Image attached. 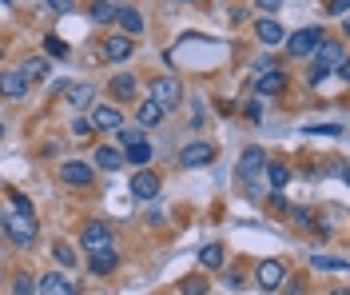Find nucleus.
<instances>
[{"label":"nucleus","instance_id":"obj_1","mask_svg":"<svg viewBox=\"0 0 350 295\" xmlns=\"http://www.w3.org/2000/svg\"><path fill=\"white\" fill-rule=\"evenodd\" d=\"M4 235L16 244V248H32L36 244V235H40V227H36V216H8L4 220Z\"/></svg>","mask_w":350,"mask_h":295},{"label":"nucleus","instance_id":"obj_2","mask_svg":"<svg viewBox=\"0 0 350 295\" xmlns=\"http://www.w3.org/2000/svg\"><path fill=\"white\" fill-rule=\"evenodd\" d=\"M148 100H155L163 112H172V108H179V100H183V84H179L175 76H155Z\"/></svg>","mask_w":350,"mask_h":295},{"label":"nucleus","instance_id":"obj_3","mask_svg":"<svg viewBox=\"0 0 350 295\" xmlns=\"http://www.w3.org/2000/svg\"><path fill=\"white\" fill-rule=\"evenodd\" d=\"M323 40H327V32H323V28H299V32H291V36H286L283 44H286V52L299 60V56H310Z\"/></svg>","mask_w":350,"mask_h":295},{"label":"nucleus","instance_id":"obj_4","mask_svg":"<svg viewBox=\"0 0 350 295\" xmlns=\"http://www.w3.org/2000/svg\"><path fill=\"white\" fill-rule=\"evenodd\" d=\"M215 144H207V140H191V144H183L179 148V168H207V164H215Z\"/></svg>","mask_w":350,"mask_h":295},{"label":"nucleus","instance_id":"obj_5","mask_svg":"<svg viewBox=\"0 0 350 295\" xmlns=\"http://www.w3.org/2000/svg\"><path fill=\"white\" fill-rule=\"evenodd\" d=\"M60 180H64L68 188H88V183L96 180V168L84 164V159H64V164H60Z\"/></svg>","mask_w":350,"mask_h":295},{"label":"nucleus","instance_id":"obj_6","mask_svg":"<svg viewBox=\"0 0 350 295\" xmlns=\"http://www.w3.org/2000/svg\"><path fill=\"white\" fill-rule=\"evenodd\" d=\"M159 176H155L152 168H139L135 176H131V200H155L159 196Z\"/></svg>","mask_w":350,"mask_h":295},{"label":"nucleus","instance_id":"obj_7","mask_svg":"<svg viewBox=\"0 0 350 295\" xmlns=\"http://www.w3.org/2000/svg\"><path fill=\"white\" fill-rule=\"evenodd\" d=\"M283 279H286L283 259H262L259 268H255V283H259L262 292H275V287H279Z\"/></svg>","mask_w":350,"mask_h":295},{"label":"nucleus","instance_id":"obj_8","mask_svg":"<svg viewBox=\"0 0 350 295\" xmlns=\"http://www.w3.org/2000/svg\"><path fill=\"white\" fill-rule=\"evenodd\" d=\"M88 124H92V132H116V128H124V116L108 108V104H96L92 116H88Z\"/></svg>","mask_w":350,"mask_h":295},{"label":"nucleus","instance_id":"obj_9","mask_svg":"<svg viewBox=\"0 0 350 295\" xmlns=\"http://www.w3.org/2000/svg\"><path fill=\"white\" fill-rule=\"evenodd\" d=\"M80 244H84L88 255H92V251L111 248V227H108V224H88L84 231H80Z\"/></svg>","mask_w":350,"mask_h":295},{"label":"nucleus","instance_id":"obj_10","mask_svg":"<svg viewBox=\"0 0 350 295\" xmlns=\"http://www.w3.org/2000/svg\"><path fill=\"white\" fill-rule=\"evenodd\" d=\"M0 96H4V100L28 96V80L21 76V68H0Z\"/></svg>","mask_w":350,"mask_h":295},{"label":"nucleus","instance_id":"obj_11","mask_svg":"<svg viewBox=\"0 0 350 295\" xmlns=\"http://www.w3.org/2000/svg\"><path fill=\"white\" fill-rule=\"evenodd\" d=\"M131 48H135V40L131 36H124V32H111L108 40H104V60H111V64H124L131 56Z\"/></svg>","mask_w":350,"mask_h":295},{"label":"nucleus","instance_id":"obj_12","mask_svg":"<svg viewBox=\"0 0 350 295\" xmlns=\"http://www.w3.org/2000/svg\"><path fill=\"white\" fill-rule=\"evenodd\" d=\"M255 36H259V44H262V48H279V44L286 40L283 24H279V21H271V16L255 21Z\"/></svg>","mask_w":350,"mask_h":295},{"label":"nucleus","instance_id":"obj_13","mask_svg":"<svg viewBox=\"0 0 350 295\" xmlns=\"http://www.w3.org/2000/svg\"><path fill=\"white\" fill-rule=\"evenodd\" d=\"M116 268H120V251L104 248V251H92L88 255V272L92 275H111Z\"/></svg>","mask_w":350,"mask_h":295},{"label":"nucleus","instance_id":"obj_14","mask_svg":"<svg viewBox=\"0 0 350 295\" xmlns=\"http://www.w3.org/2000/svg\"><path fill=\"white\" fill-rule=\"evenodd\" d=\"M255 92L259 96H279V92H286V72H279V68L259 72L255 76Z\"/></svg>","mask_w":350,"mask_h":295},{"label":"nucleus","instance_id":"obj_15","mask_svg":"<svg viewBox=\"0 0 350 295\" xmlns=\"http://www.w3.org/2000/svg\"><path fill=\"white\" fill-rule=\"evenodd\" d=\"M314 56H319V60H314V68H323V72H334V64H338V60H347L338 40H323V44L314 48Z\"/></svg>","mask_w":350,"mask_h":295},{"label":"nucleus","instance_id":"obj_16","mask_svg":"<svg viewBox=\"0 0 350 295\" xmlns=\"http://www.w3.org/2000/svg\"><path fill=\"white\" fill-rule=\"evenodd\" d=\"M116 24L124 28V36H139V32H144V16H139V8H131V4H120V8H116Z\"/></svg>","mask_w":350,"mask_h":295},{"label":"nucleus","instance_id":"obj_17","mask_svg":"<svg viewBox=\"0 0 350 295\" xmlns=\"http://www.w3.org/2000/svg\"><path fill=\"white\" fill-rule=\"evenodd\" d=\"M36 295H72V283H68V275L48 272L36 279Z\"/></svg>","mask_w":350,"mask_h":295},{"label":"nucleus","instance_id":"obj_18","mask_svg":"<svg viewBox=\"0 0 350 295\" xmlns=\"http://www.w3.org/2000/svg\"><path fill=\"white\" fill-rule=\"evenodd\" d=\"M108 92L116 96V100H135V92H139V80H135L131 72H116V76H111V84H108Z\"/></svg>","mask_w":350,"mask_h":295},{"label":"nucleus","instance_id":"obj_19","mask_svg":"<svg viewBox=\"0 0 350 295\" xmlns=\"http://www.w3.org/2000/svg\"><path fill=\"white\" fill-rule=\"evenodd\" d=\"M92 168H100V172H120V168H124V152H120V148H96V152H92Z\"/></svg>","mask_w":350,"mask_h":295},{"label":"nucleus","instance_id":"obj_20","mask_svg":"<svg viewBox=\"0 0 350 295\" xmlns=\"http://www.w3.org/2000/svg\"><path fill=\"white\" fill-rule=\"evenodd\" d=\"M21 76L28 80V84H32V80H44V76H48V56H36V52H32V56H24Z\"/></svg>","mask_w":350,"mask_h":295},{"label":"nucleus","instance_id":"obj_21","mask_svg":"<svg viewBox=\"0 0 350 295\" xmlns=\"http://www.w3.org/2000/svg\"><path fill=\"white\" fill-rule=\"evenodd\" d=\"M68 104L72 108H92L96 104V84H72L68 88Z\"/></svg>","mask_w":350,"mask_h":295},{"label":"nucleus","instance_id":"obj_22","mask_svg":"<svg viewBox=\"0 0 350 295\" xmlns=\"http://www.w3.org/2000/svg\"><path fill=\"white\" fill-rule=\"evenodd\" d=\"M239 168H243V176H255V172H262V168H267V152H262V148H243Z\"/></svg>","mask_w":350,"mask_h":295},{"label":"nucleus","instance_id":"obj_23","mask_svg":"<svg viewBox=\"0 0 350 295\" xmlns=\"http://www.w3.org/2000/svg\"><path fill=\"white\" fill-rule=\"evenodd\" d=\"M163 116H167V112H163V108H159L155 100H144V104L135 108V120H139V128H152V124H159Z\"/></svg>","mask_w":350,"mask_h":295},{"label":"nucleus","instance_id":"obj_24","mask_svg":"<svg viewBox=\"0 0 350 295\" xmlns=\"http://www.w3.org/2000/svg\"><path fill=\"white\" fill-rule=\"evenodd\" d=\"M223 259H227V255H223L219 244H207V248L199 251V268H203V272H219V268H223Z\"/></svg>","mask_w":350,"mask_h":295},{"label":"nucleus","instance_id":"obj_25","mask_svg":"<svg viewBox=\"0 0 350 295\" xmlns=\"http://www.w3.org/2000/svg\"><path fill=\"white\" fill-rule=\"evenodd\" d=\"M262 172H267V180H271V188H275V192H283L286 183H291V168H286V164H267Z\"/></svg>","mask_w":350,"mask_h":295},{"label":"nucleus","instance_id":"obj_26","mask_svg":"<svg viewBox=\"0 0 350 295\" xmlns=\"http://www.w3.org/2000/svg\"><path fill=\"white\" fill-rule=\"evenodd\" d=\"M116 8H120V4H111V0H92V21L96 24H116Z\"/></svg>","mask_w":350,"mask_h":295},{"label":"nucleus","instance_id":"obj_27","mask_svg":"<svg viewBox=\"0 0 350 295\" xmlns=\"http://www.w3.org/2000/svg\"><path fill=\"white\" fill-rule=\"evenodd\" d=\"M152 159V148H148V140L144 144H131V148H124V164H135V168H144Z\"/></svg>","mask_w":350,"mask_h":295},{"label":"nucleus","instance_id":"obj_28","mask_svg":"<svg viewBox=\"0 0 350 295\" xmlns=\"http://www.w3.org/2000/svg\"><path fill=\"white\" fill-rule=\"evenodd\" d=\"M52 259H56L60 268H68V272H72V268H76V248L60 240V244H52Z\"/></svg>","mask_w":350,"mask_h":295},{"label":"nucleus","instance_id":"obj_29","mask_svg":"<svg viewBox=\"0 0 350 295\" xmlns=\"http://www.w3.org/2000/svg\"><path fill=\"white\" fill-rule=\"evenodd\" d=\"M314 272H347V259H330V255H310Z\"/></svg>","mask_w":350,"mask_h":295},{"label":"nucleus","instance_id":"obj_30","mask_svg":"<svg viewBox=\"0 0 350 295\" xmlns=\"http://www.w3.org/2000/svg\"><path fill=\"white\" fill-rule=\"evenodd\" d=\"M12 295H36V275L21 272L16 279H12Z\"/></svg>","mask_w":350,"mask_h":295},{"label":"nucleus","instance_id":"obj_31","mask_svg":"<svg viewBox=\"0 0 350 295\" xmlns=\"http://www.w3.org/2000/svg\"><path fill=\"white\" fill-rule=\"evenodd\" d=\"M179 295H207V279H203V275H187V279L179 283Z\"/></svg>","mask_w":350,"mask_h":295},{"label":"nucleus","instance_id":"obj_32","mask_svg":"<svg viewBox=\"0 0 350 295\" xmlns=\"http://www.w3.org/2000/svg\"><path fill=\"white\" fill-rule=\"evenodd\" d=\"M44 52L56 56V60H68V44L60 40V36H44Z\"/></svg>","mask_w":350,"mask_h":295},{"label":"nucleus","instance_id":"obj_33","mask_svg":"<svg viewBox=\"0 0 350 295\" xmlns=\"http://www.w3.org/2000/svg\"><path fill=\"white\" fill-rule=\"evenodd\" d=\"M120 132V148H131V144H144V128L135 124V128H116Z\"/></svg>","mask_w":350,"mask_h":295},{"label":"nucleus","instance_id":"obj_34","mask_svg":"<svg viewBox=\"0 0 350 295\" xmlns=\"http://www.w3.org/2000/svg\"><path fill=\"white\" fill-rule=\"evenodd\" d=\"M8 200H12V207H16V216H36V211H32V200H28L24 192H12Z\"/></svg>","mask_w":350,"mask_h":295},{"label":"nucleus","instance_id":"obj_35","mask_svg":"<svg viewBox=\"0 0 350 295\" xmlns=\"http://www.w3.org/2000/svg\"><path fill=\"white\" fill-rule=\"evenodd\" d=\"M44 4H48L56 16H68V12H72V0H44Z\"/></svg>","mask_w":350,"mask_h":295},{"label":"nucleus","instance_id":"obj_36","mask_svg":"<svg viewBox=\"0 0 350 295\" xmlns=\"http://www.w3.org/2000/svg\"><path fill=\"white\" fill-rule=\"evenodd\" d=\"M347 8H350V0H330V4H327V16H347Z\"/></svg>","mask_w":350,"mask_h":295},{"label":"nucleus","instance_id":"obj_37","mask_svg":"<svg viewBox=\"0 0 350 295\" xmlns=\"http://www.w3.org/2000/svg\"><path fill=\"white\" fill-rule=\"evenodd\" d=\"M243 116H247V120H255V124H259V120H262V104H259V100H251V104H247V108H243Z\"/></svg>","mask_w":350,"mask_h":295},{"label":"nucleus","instance_id":"obj_38","mask_svg":"<svg viewBox=\"0 0 350 295\" xmlns=\"http://www.w3.org/2000/svg\"><path fill=\"white\" fill-rule=\"evenodd\" d=\"M310 136H342V128L338 124H327V128H306Z\"/></svg>","mask_w":350,"mask_h":295},{"label":"nucleus","instance_id":"obj_39","mask_svg":"<svg viewBox=\"0 0 350 295\" xmlns=\"http://www.w3.org/2000/svg\"><path fill=\"white\" fill-rule=\"evenodd\" d=\"M88 132H92V124H88V120H76V124H72V136H76V140H88Z\"/></svg>","mask_w":350,"mask_h":295},{"label":"nucleus","instance_id":"obj_40","mask_svg":"<svg viewBox=\"0 0 350 295\" xmlns=\"http://www.w3.org/2000/svg\"><path fill=\"white\" fill-rule=\"evenodd\" d=\"M279 4H283V0H255V8H262L267 16H271V12H279Z\"/></svg>","mask_w":350,"mask_h":295},{"label":"nucleus","instance_id":"obj_41","mask_svg":"<svg viewBox=\"0 0 350 295\" xmlns=\"http://www.w3.org/2000/svg\"><path fill=\"white\" fill-rule=\"evenodd\" d=\"M334 76H338V80H350V64H347V60H338V64H334Z\"/></svg>","mask_w":350,"mask_h":295},{"label":"nucleus","instance_id":"obj_42","mask_svg":"<svg viewBox=\"0 0 350 295\" xmlns=\"http://www.w3.org/2000/svg\"><path fill=\"white\" fill-rule=\"evenodd\" d=\"M330 295H350V292H347V287H334V292H330Z\"/></svg>","mask_w":350,"mask_h":295},{"label":"nucleus","instance_id":"obj_43","mask_svg":"<svg viewBox=\"0 0 350 295\" xmlns=\"http://www.w3.org/2000/svg\"><path fill=\"white\" fill-rule=\"evenodd\" d=\"M111 4H131V0H111Z\"/></svg>","mask_w":350,"mask_h":295},{"label":"nucleus","instance_id":"obj_44","mask_svg":"<svg viewBox=\"0 0 350 295\" xmlns=\"http://www.w3.org/2000/svg\"><path fill=\"white\" fill-rule=\"evenodd\" d=\"M0 136H4V124H0Z\"/></svg>","mask_w":350,"mask_h":295},{"label":"nucleus","instance_id":"obj_45","mask_svg":"<svg viewBox=\"0 0 350 295\" xmlns=\"http://www.w3.org/2000/svg\"><path fill=\"white\" fill-rule=\"evenodd\" d=\"M191 4H203V0H191Z\"/></svg>","mask_w":350,"mask_h":295},{"label":"nucleus","instance_id":"obj_46","mask_svg":"<svg viewBox=\"0 0 350 295\" xmlns=\"http://www.w3.org/2000/svg\"><path fill=\"white\" fill-rule=\"evenodd\" d=\"M72 295H76V292H72Z\"/></svg>","mask_w":350,"mask_h":295}]
</instances>
